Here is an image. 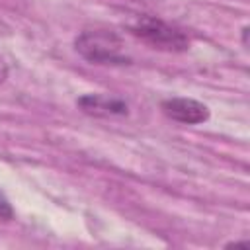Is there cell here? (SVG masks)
Masks as SVG:
<instances>
[{"instance_id":"3","label":"cell","mask_w":250,"mask_h":250,"mask_svg":"<svg viewBox=\"0 0 250 250\" xmlns=\"http://www.w3.org/2000/svg\"><path fill=\"white\" fill-rule=\"evenodd\" d=\"M76 107L90 115L102 119H117L129 115V102L113 94H84L76 100Z\"/></svg>"},{"instance_id":"4","label":"cell","mask_w":250,"mask_h":250,"mask_svg":"<svg viewBox=\"0 0 250 250\" xmlns=\"http://www.w3.org/2000/svg\"><path fill=\"white\" fill-rule=\"evenodd\" d=\"M160 109L168 119L184 125H199L209 119V107L193 98H166L160 104Z\"/></svg>"},{"instance_id":"2","label":"cell","mask_w":250,"mask_h":250,"mask_svg":"<svg viewBox=\"0 0 250 250\" xmlns=\"http://www.w3.org/2000/svg\"><path fill=\"white\" fill-rule=\"evenodd\" d=\"M127 29L158 51L184 53L189 49V39L186 37V33L156 16H135L127 23Z\"/></svg>"},{"instance_id":"5","label":"cell","mask_w":250,"mask_h":250,"mask_svg":"<svg viewBox=\"0 0 250 250\" xmlns=\"http://www.w3.org/2000/svg\"><path fill=\"white\" fill-rule=\"evenodd\" d=\"M14 219V207L6 193L0 189V221H12Z\"/></svg>"},{"instance_id":"7","label":"cell","mask_w":250,"mask_h":250,"mask_svg":"<svg viewBox=\"0 0 250 250\" xmlns=\"http://www.w3.org/2000/svg\"><path fill=\"white\" fill-rule=\"evenodd\" d=\"M248 25H244L242 27V47H248Z\"/></svg>"},{"instance_id":"1","label":"cell","mask_w":250,"mask_h":250,"mask_svg":"<svg viewBox=\"0 0 250 250\" xmlns=\"http://www.w3.org/2000/svg\"><path fill=\"white\" fill-rule=\"evenodd\" d=\"M74 49L84 61L92 64L125 66L133 62L123 39L117 33L105 29H86L78 33L74 39Z\"/></svg>"},{"instance_id":"8","label":"cell","mask_w":250,"mask_h":250,"mask_svg":"<svg viewBox=\"0 0 250 250\" xmlns=\"http://www.w3.org/2000/svg\"><path fill=\"white\" fill-rule=\"evenodd\" d=\"M135 2H145V0H135Z\"/></svg>"},{"instance_id":"6","label":"cell","mask_w":250,"mask_h":250,"mask_svg":"<svg viewBox=\"0 0 250 250\" xmlns=\"http://www.w3.org/2000/svg\"><path fill=\"white\" fill-rule=\"evenodd\" d=\"M6 78H8V66H6V62L0 59V84H2Z\"/></svg>"}]
</instances>
